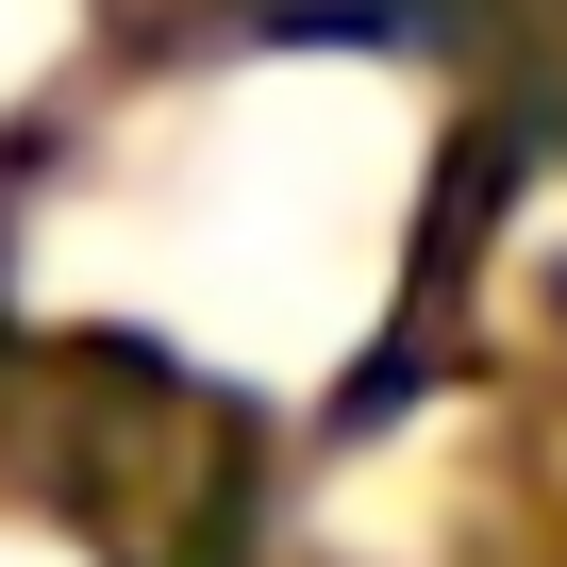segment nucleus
Wrapping results in <instances>:
<instances>
[{
	"instance_id": "obj_1",
	"label": "nucleus",
	"mask_w": 567,
	"mask_h": 567,
	"mask_svg": "<svg viewBox=\"0 0 567 567\" xmlns=\"http://www.w3.org/2000/svg\"><path fill=\"white\" fill-rule=\"evenodd\" d=\"M134 567H250V534H184V550H134Z\"/></svg>"
}]
</instances>
